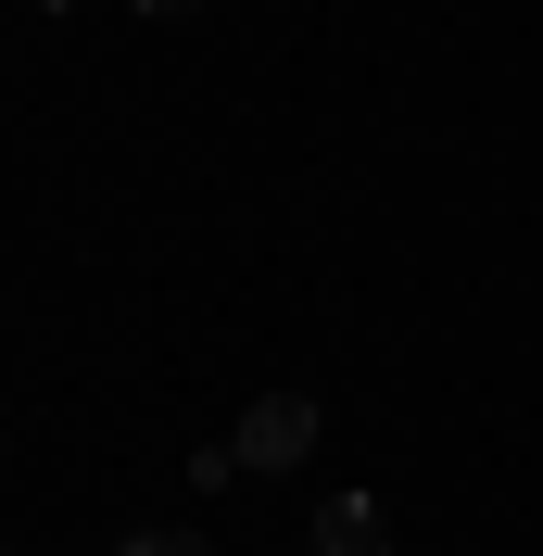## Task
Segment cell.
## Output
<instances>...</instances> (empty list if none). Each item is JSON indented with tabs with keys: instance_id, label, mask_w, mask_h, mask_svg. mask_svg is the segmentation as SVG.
<instances>
[{
	"instance_id": "1",
	"label": "cell",
	"mask_w": 543,
	"mask_h": 556,
	"mask_svg": "<svg viewBox=\"0 0 543 556\" xmlns=\"http://www.w3.org/2000/svg\"><path fill=\"white\" fill-rule=\"evenodd\" d=\"M240 468H304L316 455V392H266V405H240Z\"/></svg>"
},
{
	"instance_id": "2",
	"label": "cell",
	"mask_w": 543,
	"mask_h": 556,
	"mask_svg": "<svg viewBox=\"0 0 543 556\" xmlns=\"http://www.w3.org/2000/svg\"><path fill=\"white\" fill-rule=\"evenodd\" d=\"M316 556H392L379 493H329V506H316Z\"/></svg>"
},
{
	"instance_id": "3",
	"label": "cell",
	"mask_w": 543,
	"mask_h": 556,
	"mask_svg": "<svg viewBox=\"0 0 543 556\" xmlns=\"http://www.w3.org/2000/svg\"><path fill=\"white\" fill-rule=\"evenodd\" d=\"M114 556H203V544H190V531H127Z\"/></svg>"
},
{
	"instance_id": "4",
	"label": "cell",
	"mask_w": 543,
	"mask_h": 556,
	"mask_svg": "<svg viewBox=\"0 0 543 556\" xmlns=\"http://www.w3.org/2000/svg\"><path fill=\"white\" fill-rule=\"evenodd\" d=\"M139 13H152V26H165V13H203V0H139Z\"/></svg>"
},
{
	"instance_id": "5",
	"label": "cell",
	"mask_w": 543,
	"mask_h": 556,
	"mask_svg": "<svg viewBox=\"0 0 543 556\" xmlns=\"http://www.w3.org/2000/svg\"><path fill=\"white\" fill-rule=\"evenodd\" d=\"M38 13H76V0H38Z\"/></svg>"
}]
</instances>
